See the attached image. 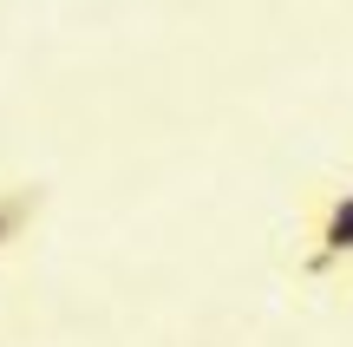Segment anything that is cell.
<instances>
[{"label":"cell","mask_w":353,"mask_h":347,"mask_svg":"<svg viewBox=\"0 0 353 347\" xmlns=\"http://www.w3.org/2000/svg\"><path fill=\"white\" fill-rule=\"evenodd\" d=\"M33 217H39V184H0V249L20 243Z\"/></svg>","instance_id":"obj_2"},{"label":"cell","mask_w":353,"mask_h":347,"mask_svg":"<svg viewBox=\"0 0 353 347\" xmlns=\"http://www.w3.org/2000/svg\"><path fill=\"white\" fill-rule=\"evenodd\" d=\"M353 262V184H341V190H327L314 204V243H307V275H334Z\"/></svg>","instance_id":"obj_1"}]
</instances>
